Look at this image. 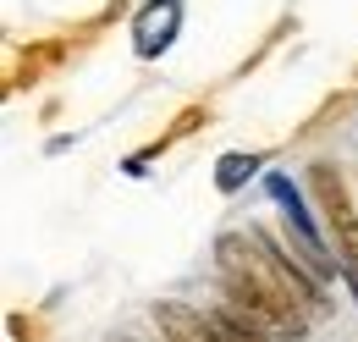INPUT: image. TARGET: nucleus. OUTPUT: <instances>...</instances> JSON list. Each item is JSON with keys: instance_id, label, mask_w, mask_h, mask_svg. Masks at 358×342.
<instances>
[{"instance_id": "3", "label": "nucleus", "mask_w": 358, "mask_h": 342, "mask_svg": "<svg viewBox=\"0 0 358 342\" xmlns=\"http://www.w3.org/2000/svg\"><path fill=\"white\" fill-rule=\"evenodd\" d=\"M177 17H182V6L177 0H155V6H143V17H138V55H160L166 44H171V34H177Z\"/></svg>"}, {"instance_id": "5", "label": "nucleus", "mask_w": 358, "mask_h": 342, "mask_svg": "<svg viewBox=\"0 0 358 342\" xmlns=\"http://www.w3.org/2000/svg\"><path fill=\"white\" fill-rule=\"evenodd\" d=\"M254 171V155H221V171H215V188L231 193V188H243V177Z\"/></svg>"}, {"instance_id": "1", "label": "nucleus", "mask_w": 358, "mask_h": 342, "mask_svg": "<svg viewBox=\"0 0 358 342\" xmlns=\"http://www.w3.org/2000/svg\"><path fill=\"white\" fill-rule=\"evenodd\" d=\"M309 193H314V205H320V215H325V226H331L342 259L358 271V210H353V199H348L342 171L325 166V160H314V166H309Z\"/></svg>"}, {"instance_id": "2", "label": "nucleus", "mask_w": 358, "mask_h": 342, "mask_svg": "<svg viewBox=\"0 0 358 342\" xmlns=\"http://www.w3.org/2000/svg\"><path fill=\"white\" fill-rule=\"evenodd\" d=\"M155 326H160L166 342H221L215 315H199V309H187V303H177V299L155 303Z\"/></svg>"}, {"instance_id": "4", "label": "nucleus", "mask_w": 358, "mask_h": 342, "mask_svg": "<svg viewBox=\"0 0 358 342\" xmlns=\"http://www.w3.org/2000/svg\"><path fill=\"white\" fill-rule=\"evenodd\" d=\"M215 326H221V342H270V337H259V320H254L243 303L215 309Z\"/></svg>"}]
</instances>
